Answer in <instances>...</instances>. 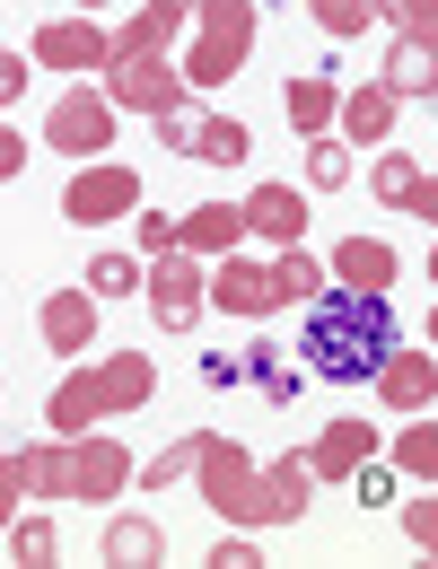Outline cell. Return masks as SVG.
Returning <instances> with one entry per match:
<instances>
[{
	"label": "cell",
	"instance_id": "cell-1",
	"mask_svg": "<svg viewBox=\"0 0 438 569\" xmlns=\"http://www.w3.org/2000/svg\"><path fill=\"white\" fill-rule=\"evenodd\" d=\"M395 342H404V333H395L386 289L334 281L325 298H307V316H298V368H316V377H334V386H377V368H386Z\"/></svg>",
	"mask_w": 438,
	"mask_h": 569
},
{
	"label": "cell",
	"instance_id": "cell-2",
	"mask_svg": "<svg viewBox=\"0 0 438 569\" xmlns=\"http://www.w3.org/2000/svg\"><path fill=\"white\" fill-rule=\"evenodd\" d=\"M115 123H123V106L106 97V79L88 88H62L53 97V114H44V149H62V158H115Z\"/></svg>",
	"mask_w": 438,
	"mask_h": 569
},
{
	"label": "cell",
	"instance_id": "cell-3",
	"mask_svg": "<svg viewBox=\"0 0 438 569\" xmlns=\"http://www.w3.org/2000/svg\"><path fill=\"white\" fill-rule=\"evenodd\" d=\"M149 316H158V333H193L202 325V307H211V263L193 254V246H167V254H149Z\"/></svg>",
	"mask_w": 438,
	"mask_h": 569
},
{
	"label": "cell",
	"instance_id": "cell-4",
	"mask_svg": "<svg viewBox=\"0 0 438 569\" xmlns=\"http://www.w3.org/2000/svg\"><path fill=\"white\" fill-rule=\"evenodd\" d=\"M255 482H263V465L237 447V438H219V429H202V465H193V499L211 508V517H228V526H255Z\"/></svg>",
	"mask_w": 438,
	"mask_h": 569
},
{
	"label": "cell",
	"instance_id": "cell-5",
	"mask_svg": "<svg viewBox=\"0 0 438 569\" xmlns=\"http://www.w3.org/2000/svg\"><path fill=\"white\" fill-rule=\"evenodd\" d=\"M106 97L123 106V114H176V106H193V79L176 53H132V62H106Z\"/></svg>",
	"mask_w": 438,
	"mask_h": 569
},
{
	"label": "cell",
	"instance_id": "cell-6",
	"mask_svg": "<svg viewBox=\"0 0 438 569\" xmlns=\"http://www.w3.org/2000/svg\"><path fill=\"white\" fill-rule=\"evenodd\" d=\"M123 211H141V176L123 158H79V176L62 184V219L71 228H106Z\"/></svg>",
	"mask_w": 438,
	"mask_h": 569
},
{
	"label": "cell",
	"instance_id": "cell-7",
	"mask_svg": "<svg viewBox=\"0 0 438 569\" xmlns=\"http://www.w3.org/2000/svg\"><path fill=\"white\" fill-rule=\"evenodd\" d=\"M132 482H141V456H132L115 429H88V438H71V499L106 508V499H123Z\"/></svg>",
	"mask_w": 438,
	"mask_h": 569
},
{
	"label": "cell",
	"instance_id": "cell-8",
	"mask_svg": "<svg viewBox=\"0 0 438 569\" xmlns=\"http://www.w3.org/2000/svg\"><path fill=\"white\" fill-rule=\"evenodd\" d=\"M211 307L255 316V325H263V316H281L290 298H281V281H272V263H255V254L237 246V254H219V263H211Z\"/></svg>",
	"mask_w": 438,
	"mask_h": 569
},
{
	"label": "cell",
	"instance_id": "cell-9",
	"mask_svg": "<svg viewBox=\"0 0 438 569\" xmlns=\"http://www.w3.org/2000/svg\"><path fill=\"white\" fill-rule=\"evenodd\" d=\"M36 62H44V71H106V62H115V36L97 27V9H79V18L36 27Z\"/></svg>",
	"mask_w": 438,
	"mask_h": 569
},
{
	"label": "cell",
	"instance_id": "cell-10",
	"mask_svg": "<svg viewBox=\"0 0 438 569\" xmlns=\"http://www.w3.org/2000/svg\"><path fill=\"white\" fill-rule=\"evenodd\" d=\"M377 403L386 412H430L438 403V351H386V368H377Z\"/></svg>",
	"mask_w": 438,
	"mask_h": 569
},
{
	"label": "cell",
	"instance_id": "cell-11",
	"mask_svg": "<svg viewBox=\"0 0 438 569\" xmlns=\"http://www.w3.org/2000/svg\"><path fill=\"white\" fill-rule=\"evenodd\" d=\"M307 499H316V465H307V456L263 465V482H255V526H298Z\"/></svg>",
	"mask_w": 438,
	"mask_h": 569
},
{
	"label": "cell",
	"instance_id": "cell-12",
	"mask_svg": "<svg viewBox=\"0 0 438 569\" xmlns=\"http://www.w3.org/2000/svg\"><path fill=\"white\" fill-rule=\"evenodd\" d=\"M395 114H404V97H395L386 79H368V88H342L334 132H342L351 149H377V141H395Z\"/></svg>",
	"mask_w": 438,
	"mask_h": 569
},
{
	"label": "cell",
	"instance_id": "cell-13",
	"mask_svg": "<svg viewBox=\"0 0 438 569\" xmlns=\"http://www.w3.org/2000/svg\"><path fill=\"white\" fill-rule=\"evenodd\" d=\"M97 307H106L97 289H53V298L36 307V325H44V342L62 359H79V351H97Z\"/></svg>",
	"mask_w": 438,
	"mask_h": 569
},
{
	"label": "cell",
	"instance_id": "cell-14",
	"mask_svg": "<svg viewBox=\"0 0 438 569\" xmlns=\"http://www.w3.org/2000/svg\"><path fill=\"white\" fill-rule=\"evenodd\" d=\"M44 421L62 429V438H88V421H115V403H106V377H97V368H62V386H53Z\"/></svg>",
	"mask_w": 438,
	"mask_h": 569
},
{
	"label": "cell",
	"instance_id": "cell-15",
	"mask_svg": "<svg viewBox=\"0 0 438 569\" xmlns=\"http://www.w3.org/2000/svg\"><path fill=\"white\" fill-rule=\"evenodd\" d=\"M237 211H246V237H263V246H298V237H307V202H298V184H255Z\"/></svg>",
	"mask_w": 438,
	"mask_h": 569
},
{
	"label": "cell",
	"instance_id": "cell-16",
	"mask_svg": "<svg viewBox=\"0 0 438 569\" xmlns=\"http://www.w3.org/2000/svg\"><path fill=\"white\" fill-rule=\"evenodd\" d=\"M368 456H377V429H368V421H325V429H316V447H307L316 482H351Z\"/></svg>",
	"mask_w": 438,
	"mask_h": 569
},
{
	"label": "cell",
	"instance_id": "cell-17",
	"mask_svg": "<svg viewBox=\"0 0 438 569\" xmlns=\"http://www.w3.org/2000/svg\"><path fill=\"white\" fill-rule=\"evenodd\" d=\"M281 114H290V132H298V141L334 132V114H342V88H334V71H298L290 88H281Z\"/></svg>",
	"mask_w": 438,
	"mask_h": 569
},
{
	"label": "cell",
	"instance_id": "cell-18",
	"mask_svg": "<svg viewBox=\"0 0 438 569\" xmlns=\"http://www.w3.org/2000/svg\"><path fill=\"white\" fill-rule=\"evenodd\" d=\"M193 36H202L211 53H228V62H246V53H255V0H202V9H193Z\"/></svg>",
	"mask_w": 438,
	"mask_h": 569
},
{
	"label": "cell",
	"instance_id": "cell-19",
	"mask_svg": "<svg viewBox=\"0 0 438 569\" xmlns=\"http://www.w3.org/2000/svg\"><path fill=\"white\" fill-rule=\"evenodd\" d=\"M176 246H193L202 263H219V254H237V246H246V211H228V202H193Z\"/></svg>",
	"mask_w": 438,
	"mask_h": 569
},
{
	"label": "cell",
	"instance_id": "cell-20",
	"mask_svg": "<svg viewBox=\"0 0 438 569\" xmlns=\"http://www.w3.org/2000/svg\"><path fill=\"white\" fill-rule=\"evenodd\" d=\"M325 263H334V281H351V289H386V281H395V246L368 237V228H360V237H342Z\"/></svg>",
	"mask_w": 438,
	"mask_h": 569
},
{
	"label": "cell",
	"instance_id": "cell-21",
	"mask_svg": "<svg viewBox=\"0 0 438 569\" xmlns=\"http://www.w3.org/2000/svg\"><path fill=\"white\" fill-rule=\"evenodd\" d=\"M97 377H106V403H115V412H141L149 395H158V359L149 351H106Z\"/></svg>",
	"mask_w": 438,
	"mask_h": 569
},
{
	"label": "cell",
	"instance_id": "cell-22",
	"mask_svg": "<svg viewBox=\"0 0 438 569\" xmlns=\"http://www.w3.org/2000/svg\"><path fill=\"white\" fill-rule=\"evenodd\" d=\"M377 79H386L395 97H438V44H421V36H395Z\"/></svg>",
	"mask_w": 438,
	"mask_h": 569
},
{
	"label": "cell",
	"instance_id": "cell-23",
	"mask_svg": "<svg viewBox=\"0 0 438 569\" xmlns=\"http://www.w3.org/2000/svg\"><path fill=\"white\" fill-rule=\"evenodd\" d=\"M246 149L255 132L237 114H193V132H185V158H202V167H246Z\"/></svg>",
	"mask_w": 438,
	"mask_h": 569
},
{
	"label": "cell",
	"instance_id": "cell-24",
	"mask_svg": "<svg viewBox=\"0 0 438 569\" xmlns=\"http://www.w3.org/2000/svg\"><path fill=\"white\" fill-rule=\"evenodd\" d=\"M176 36H185V18L158 9V0H141V9L115 27V62H132V53H176Z\"/></svg>",
	"mask_w": 438,
	"mask_h": 569
},
{
	"label": "cell",
	"instance_id": "cell-25",
	"mask_svg": "<svg viewBox=\"0 0 438 569\" xmlns=\"http://www.w3.org/2000/svg\"><path fill=\"white\" fill-rule=\"evenodd\" d=\"M97 561H123V569H141V561H167V526H158V517H132V508H123V517L106 526Z\"/></svg>",
	"mask_w": 438,
	"mask_h": 569
},
{
	"label": "cell",
	"instance_id": "cell-26",
	"mask_svg": "<svg viewBox=\"0 0 438 569\" xmlns=\"http://www.w3.org/2000/svg\"><path fill=\"white\" fill-rule=\"evenodd\" d=\"M395 473L404 482H438V421L430 412H404V429H395Z\"/></svg>",
	"mask_w": 438,
	"mask_h": 569
},
{
	"label": "cell",
	"instance_id": "cell-27",
	"mask_svg": "<svg viewBox=\"0 0 438 569\" xmlns=\"http://www.w3.org/2000/svg\"><path fill=\"white\" fill-rule=\"evenodd\" d=\"M272 281H281L290 307H307V298H325V289H334V263H316L307 246H272Z\"/></svg>",
	"mask_w": 438,
	"mask_h": 569
},
{
	"label": "cell",
	"instance_id": "cell-28",
	"mask_svg": "<svg viewBox=\"0 0 438 569\" xmlns=\"http://www.w3.org/2000/svg\"><path fill=\"white\" fill-rule=\"evenodd\" d=\"M412 184H421V158H412V149H377V167H368V193H377L386 211H404V202H412Z\"/></svg>",
	"mask_w": 438,
	"mask_h": 569
},
{
	"label": "cell",
	"instance_id": "cell-29",
	"mask_svg": "<svg viewBox=\"0 0 438 569\" xmlns=\"http://www.w3.org/2000/svg\"><path fill=\"white\" fill-rule=\"evenodd\" d=\"M88 289H97L106 307H115V298H141L149 289V254H97V263H88Z\"/></svg>",
	"mask_w": 438,
	"mask_h": 569
},
{
	"label": "cell",
	"instance_id": "cell-30",
	"mask_svg": "<svg viewBox=\"0 0 438 569\" xmlns=\"http://www.w3.org/2000/svg\"><path fill=\"white\" fill-rule=\"evenodd\" d=\"M0 543H9V561H18V569H44L53 552H62V535H53V517H44V508H36V517H9V535H0Z\"/></svg>",
	"mask_w": 438,
	"mask_h": 569
},
{
	"label": "cell",
	"instance_id": "cell-31",
	"mask_svg": "<svg viewBox=\"0 0 438 569\" xmlns=\"http://www.w3.org/2000/svg\"><path fill=\"white\" fill-rule=\"evenodd\" d=\"M27 473H36V499H71V438H36L27 447Z\"/></svg>",
	"mask_w": 438,
	"mask_h": 569
},
{
	"label": "cell",
	"instance_id": "cell-32",
	"mask_svg": "<svg viewBox=\"0 0 438 569\" xmlns=\"http://www.w3.org/2000/svg\"><path fill=\"white\" fill-rule=\"evenodd\" d=\"M351 184V141L342 132H316L307 141V193H342Z\"/></svg>",
	"mask_w": 438,
	"mask_h": 569
},
{
	"label": "cell",
	"instance_id": "cell-33",
	"mask_svg": "<svg viewBox=\"0 0 438 569\" xmlns=\"http://www.w3.org/2000/svg\"><path fill=\"white\" fill-rule=\"evenodd\" d=\"M193 465H202V429L149 456V465H141V491H176V482H193Z\"/></svg>",
	"mask_w": 438,
	"mask_h": 569
},
{
	"label": "cell",
	"instance_id": "cell-34",
	"mask_svg": "<svg viewBox=\"0 0 438 569\" xmlns=\"http://www.w3.org/2000/svg\"><path fill=\"white\" fill-rule=\"evenodd\" d=\"M316 9V27L342 44V36H368V18H377V0H307Z\"/></svg>",
	"mask_w": 438,
	"mask_h": 569
},
{
	"label": "cell",
	"instance_id": "cell-35",
	"mask_svg": "<svg viewBox=\"0 0 438 569\" xmlns=\"http://www.w3.org/2000/svg\"><path fill=\"white\" fill-rule=\"evenodd\" d=\"M377 18H386L395 36H421V44H438V0H377Z\"/></svg>",
	"mask_w": 438,
	"mask_h": 569
},
{
	"label": "cell",
	"instance_id": "cell-36",
	"mask_svg": "<svg viewBox=\"0 0 438 569\" xmlns=\"http://www.w3.org/2000/svg\"><path fill=\"white\" fill-rule=\"evenodd\" d=\"M18 499H36V473H27V447H18V456H0V535H9Z\"/></svg>",
	"mask_w": 438,
	"mask_h": 569
},
{
	"label": "cell",
	"instance_id": "cell-37",
	"mask_svg": "<svg viewBox=\"0 0 438 569\" xmlns=\"http://www.w3.org/2000/svg\"><path fill=\"white\" fill-rule=\"evenodd\" d=\"M404 535H412V552H430V561H438V491L404 499Z\"/></svg>",
	"mask_w": 438,
	"mask_h": 569
},
{
	"label": "cell",
	"instance_id": "cell-38",
	"mask_svg": "<svg viewBox=\"0 0 438 569\" xmlns=\"http://www.w3.org/2000/svg\"><path fill=\"white\" fill-rule=\"evenodd\" d=\"M185 237V211H141V254H167Z\"/></svg>",
	"mask_w": 438,
	"mask_h": 569
},
{
	"label": "cell",
	"instance_id": "cell-39",
	"mask_svg": "<svg viewBox=\"0 0 438 569\" xmlns=\"http://www.w3.org/2000/svg\"><path fill=\"white\" fill-rule=\"evenodd\" d=\"M351 499H360V508H386V499H395V465H360V473H351Z\"/></svg>",
	"mask_w": 438,
	"mask_h": 569
},
{
	"label": "cell",
	"instance_id": "cell-40",
	"mask_svg": "<svg viewBox=\"0 0 438 569\" xmlns=\"http://www.w3.org/2000/svg\"><path fill=\"white\" fill-rule=\"evenodd\" d=\"M27 176V141H18V123L0 114V184H18Z\"/></svg>",
	"mask_w": 438,
	"mask_h": 569
},
{
	"label": "cell",
	"instance_id": "cell-41",
	"mask_svg": "<svg viewBox=\"0 0 438 569\" xmlns=\"http://www.w3.org/2000/svg\"><path fill=\"white\" fill-rule=\"evenodd\" d=\"M27 62H18V53H9V44H0V114H9V106H18V97H27Z\"/></svg>",
	"mask_w": 438,
	"mask_h": 569
},
{
	"label": "cell",
	"instance_id": "cell-42",
	"mask_svg": "<svg viewBox=\"0 0 438 569\" xmlns=\"http://www.w3.org/2000/svg\"><path fill=\"white\" fill-rule=\"evenodd\" d=\"M255 561H263V552H255L246 535H219V543H211V569H255Z\"/></svg>",
	"mask_w": 438,
	"mask_h": 569
},
{
	"label": "cell",
	"instance_id": "cell-43",
	"mask_svg": "<svg viewBox=\"0 0 438 569\" xmlns=\"http://www.w3.org/2000/svg\"><path fill=\"white\" fill-rule=\"evenodd\" d=\"M255 386H263V403H298V368H290V359H281V368H263Z\"/></svg>",
	"mask_w": 438,
	"mask_h": 569
},
{
	"label": "cell",
	"instance_id": "cell-44",
	"mask_svg": "<svg viewBox=\"0 0 438 569\" xmlns=\"http://www.w3.org/2000/svg\"><path fill=\"white\" fill-rule=\"evenodd\" d=\"M202 386H246V359H237V351H211V359H202Z\"/></svg>",
	"mask_w": 438,
	"mask_h": 569
},
{
	"label": "cell",
	"instance_id": "cell-45",
	"mask_svg": "<svg viewBox=\"0 0 438 569\" xmlns=\"http://www.w3.org/2000/svg\"><path fill=\"white\" fill-rule=\"evenodd\" d=\"M404 211H412V219H430V228H438V176H430V167H421V184H412V202H404Z\"/></svg>",
	"mask_w": 438,
	"mask_h": 569
},
{
	"label": "cell",
	"instance_id": "cell-46",
	"mask_svg": "<svg viewBox=\"0 0 438 569\" xmlns=\"http://www.w3.org/2000/svg\"><path fill=\"white\" fill-rule=\"evenodd\" d=\"M237 359H246V377H263V368H281V359H290V351H281V342H246V351H237Z\"/></svg>",
	"mask_w": 438,
	"mask_h": 569
},
{
	"label": "cell",
	"instance_id": "cell-47",
	"mask_svg": "<svg viewBox=\"0 0 438 569\" xmlns=\"http://www.w3.org/2000/svg\"><path fill=\"white\" fill-rule=\"evenodd\" d=\"M158 9H176V18H193V9H202V0H158Z\"/></svg>",
	"mask_w": 438,
	"mask_h": 569
},
{
	"label": "cell",
	"instance_id": "cell-48",
	"mask_svg": "<svg viewBox=\"0 0 438 569\" xmlns=\"http://www.w3.org/2000/svg\"><path fill=\"white\" fill-rule=\"evenodd\" d=\"M430 351H438V307H430Z\"/></svg>",
	"mask_w": 438,
	"mask_h": 569
},
{
	"label": "cell",
	"instance_id": "cell-49",
	"mask_svg": "<svg viewBox=\"0 0 438 569\" xmlns=\"http://www.w3.org/2000/svg\"><path fill=\"white\" fill-rule=\"evenodd\" d=\"M430 289H438V246H430Z\"/></svg>",
	"mask_w": 438,
	"mask_h": 569
},
{
	"label": "cell",
	"instance_id": "cell-50",
	"mask_svg": "<svg viewBox=\"0 0 438 569\" xmlns=\"http://www.w3.org/2000/svg\"><path fill=\"white\" fill-rule=\"evenodd\" d=\"M79 9H106V0H79Z\"/></svg>",
	"mask_w": 438,
	"mask_h": 569
}]
</instances>
